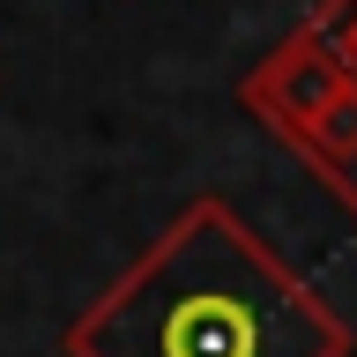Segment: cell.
Listing matches in <instances>:
<instances>
[{"label":"cell","mask_w":357,"mask_h":357,"mask_svg":"<svg viewBox=\"0 0 357 357\" xmlns=\"http://www.w3.org/2000/svg\"><path fill=\"white\" fill-rule=\"evenodd\" d=\"M60 357H350V328L223 194H194L67 320Z\"/></svg>","instance_id":"obj_1"},{"label":"cell","mask_w":357,"mask_h":357,"mask_svg":"<svg viewBox=\"0 0 357 357\" xmlns=\"http://www.w3.org/2000/svg\"><path fill=\"white\" fill-rule=\"evenodd\" d=\"M350 97H357V60L328 30H312V22H298L283 45H268L261 60H253V75L238 82V105L275 142H290V149H305Z\"/></svg>","instance_id":"obj_2"},{"label":"cell","mask_w":357,"mask_h":357,"mask_svg":"<svg viewBox=\"0 0 357 357\" xmlns=\"http://www.w3.org/2000/svg\"><path fill=\"white\" fill-rule=\"evenodd\" d=\"M350 8H357V0H350Z\"/></svg>","instance_id":"obj_3"}]
</instances>
